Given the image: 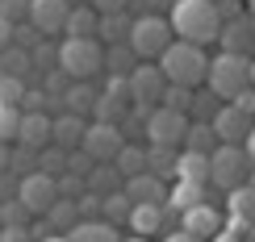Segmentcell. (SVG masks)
Returning a JSON list of instances; mask_svg holds the SVG:
<instances>
[{
    "mask_svg": "<svg viewBox=\"0 0 255 242\" xmlns=\"http://www.w3.org/2000/svg\"><path fill=\"white\" fill-rule=\"evenodd\" d=\"M172 29L180 42L209 46L222 38V17L214 0H172Z\"/></svg>",
    "mask_w": 255,
    "mask_h": 242,
    "instance_id": "6da1fadb",
    "label": "cell"
},
{
    "mask_svg": "<svg viewBox=\"0 0 255 242\" xmlns=\"http://www.w3.org/2000/svg\"><path fill=\"white\" fill-rule=\"evenodd\" d=\"M209 59L205 55V46H193V42H172V46L163 50V59H159V71L167 76V83H176V88H193L197 92V83H205L209 80Z\"/></svg>",
    "mask_w": 255,
    "mask_h": 242,
    "instance_id": "7a4b0ae2",
    "label": "cell"
},
{
    "mask_svg": "<svg viewBox=\"0 0 255 242\" xmlns=\"http://www.w3.org/2000/svg\"><path fill=\"white\" fill-rule=\"evenodd\" d=\"M101 67H105L101 38H63V46H59V71H67L76 83H88Z\"/></svg>",
    "mask_w": 255,
    "mask_h": 242,
    "instance_id": "3957f363",
    "label": "cell"
},
{
    "mask_svg": "<svg viewBox=\"0 0 255 242\" xmlns=\"http://www.w3.org/2000/svg\"><path fill=\"white\" fill-rule=\"evenodd\" d=\"M209 92L218 100H235L239 92L251 88V59H239V55H218L209 63Z\"/></svg>",
    "mask_w": 255,
    "mask_h": 242,
    "instance_id": "277c9868",
    "label": "cell"
},
{
    "mask_svg": "<svg viewBox=\"0 0 255 242\" xmlns=\"http://www.w3.org/2000/svg\"><path fill=\"white\" fill-rule=\"evenodd\" d=\"M209 167H214V175H209V184H218L222 192H235V188L247 184L251 175V155L247 146H218L214 155H209Z\"/></svg>",
    "mask_w": 255,
    "mask_h": 242,
    "instance_id": "5b68a950",
    "label": "cell"
},
{
    "mask_svg": "<svg viewBox=\"0 0 255 242\" xmlns=\"http://www.w3.org/2000/svg\"><path fill=\"white\" fill-rule=\"evenodd\" d=\"M172 34H176V29L167 25L159 13H142V17H134L130 46H134L138 59H163V50L172 46Z\"/></svg>",
    "mask_w": 255,
    "mask_h": 242,
    "instance_id": "8992f818",
    "label": "cell"
},
{
    "mask_svg": "<svg viewBox=\"0 0 255 242\" xmlns=\"http://www.w3.org/2000/svg\"><path fill=\"white\" fill-rule=\"evenodd\" d=\"M17 201L25 205L29 213L46 217L50 209H55V201H59V180H55V175H46V171L21 175V184H17Z\"/></svg>",
    "mask_w": 255,
    "mask_h": 242,
    "instance_id": "52a82bcc",
    "label": "cell"
},
{
    "mask_svg": "<svg viewBox=\"0 0 255 242\" xmlns=\"http://www.w3.org/2000/svg\"><path fill=\"white\" fill-rule=\"evenodd\" d=\"M188 121L184 113H172V109H163V104H159V109L151 113V121H146V138H151V146H176L188 138Z\"/></svg>",
    "mask_w": 255,
    "mask_h": 242,
    "instance_id": "ba28073f",
    "label": "cell"
},
{
    "mask_svg": "<svg viewBox=\"0 0 255 242\" xmlns=\"http://www.w3.org/2000/svg\"><path fill=\"white\" fill-rule=\"evenodd\" d=\"M122 146H126L122 125H97V121H92L88 134H84V146H80V151L88 155L92 163H113V159L122 155Z\"/></svg>",
    "mask_w": 255,
    "mask_h": 242,
    "instance_id": "9c48e42d",
    "label": "cell"
},
{
    "mask_svg": "<svg viewBox=\"0 0 255 242\" xmlns=\"http://www.w3.org/2000/svg\"><path fill=\"white\" fill-rule=\"evenodd\" d=\"M163 92H167V76L151 63H138L130 71V96L134 104H146V109H155V104H163Z\"/></svg>",
    "mask_w": 255,
    "mask_h": 242,
    "instance_id": "30bf717a",
    "label": "cell"
},
{
    "mask_svg": "<svg viewBox=\"0 0 255 242\" xmlns=\"http://www.w3.org/2000/svg\"><path fill=\"white\" fill-rule=\"evenodd\" d=\"M67 17H71V0H34L29 4V25L38 34H59L67 29Z\"/></svg>",
    "mask_w": 255,
    "mask_h": 242,
    "instance_id": "8fae6325",
    "label": "cell"
},
{
    "mask_svg": "<svg viewBox=\"0 0 255 242\" xmlns=\"http://www.w3.org/2000/svg\"><path fill=\"white\" fill-rule=\"evenodd\" d=\"M222 55H239V59H251L255 50V21L251 17H239V21H226L222 25Z\"/></svg>",
    "mask_w": 255,
    "mask_h": 242,
    "instance_id": "7c38bea8",
    "label": "cell"
},
{
    "mask_svg": "<svg viewBox=\"0 0 255 242\" xmlns=\"http://www.w3.org/2000/svg\"><path fill=\"white\" fill-rule=\"evenodd\" d=\"M214 130H218V142L222 146H243L251 134V117L247 113H239L235 104H222L218 117H214Z\"/></svg>",
    "mask_w": 255,
    "mask_h": 242,
    "instance_id": "4fadbf2b",
    "label": "cell"
},
{
    "mask_svg": "<svg viewBox=\"0 0 255 242\" xmlns=\"http://www.w3.org/2000/svg\"><path fill=\"white\" fill-rule=\"evenodd\" d=\"M17 142L25 146V151H46L50 142H55V121L46 117V113H21V134Z\"/></svg>",
    "mask_w": 255,
    "mask_h": 242,
    "instance_id": "5bb4252c",
    "label": "cell"
},
{
    "mask_svg": "<svg viewBox=\"0 0 255 242\" xmlns=\"http://www.w3.org/2000/svg\"><path fill=\"white\" fill-rule=\"evenodd\" d=\"M180 230H184V234H193V238H201V242H205V238L214 242V238H218L226 226H222L218 209H209V205H197V209H188V213H184V226H180Z\"/></svg>",
    "mask_w": 255,
    "mask_h": 242,
    "instance_id": "9a60e30c",
    "label": "cell"
},
{
    "mask_svg": "<svg viewBox=\"0 0 255 242\" xmlns=\"http://www.w3.org/2000/svg\"><path fill=\"white\" fill-rule=\"evenodd\" d=\"M84 134H88V125H84V117H76V113H63V117H55V146L67 155H76L84 146Z\"/></svg>",
    "mask_w": 255,
    "mask_h": 242,
    "instance_id": "2e32d148",
    "label": "cell"
},
{
    "mask_svg": "<svg viewBox=\"0 0 255 242\" xmlns=\"http://www.w3.org/2000/svg\"><path fill=\"white\" fill-rule=\"evenodd\" d=\"M126 196H130L134 205H163V180L151 171H142V175H134V180H126L122 188Z\"/></svg>",
    "mask_w": 255,
    "mask_h": 242,
    "instance_id": "e0dca14e",
    "label": "cell"
},
{
    "mask_svg": "<svg viewBox=\"0 0 255 242\" xmlns=\"http://www.w3.org/2000/svg\"><path fill=\"white\" fill-rule=\"evenodd\" d=\"M84 184H88L92 196H101V201H105V196H113V192H122V188H126V175H122L113 163H97Z\"/></svg>",
    "mask_w": 255,
    "mask_h": 242,
    "instance_id": "ac0fdd59",
    "label": "cell"
},
{
    "mask_svg": "<svg viewBox=\"0 0 255 242\" xmlns=\"http://www.w3.org/2000/svg\"><path fill=\"white\" fill-rule=\"evenodd\" d=\"M209 175H214V167H209V155H197V151H184L176 159V180H188V184H209Z\"/></svg>",
    "mask_w": 255,
    "mask_h": 242,
    "instance_id": "d6986e66",
    "label": "cell"
},
{
    "mask_svg": "<svg viewBox=\"0 0 255 242\" xmlns=\"http://www.w3.org/2000/svg\"><path fill=\"white\" fill-rule=\"evenodd\" d=\"M101 34V13L92 4H76L67 17V38H97Z\"/></svg>",
    "mask_w": 255,
    "mask_h": 242,
    "instance_id": "ffe728a7",
    "label": "cell"
},
{
    "mask_svg": "<svg viewBox=\"0 0 255 242\" xmlns=\"http://www.w3.org/2000/svg\"><path fill=\"white\" fill-rule=\"evenodd\" d=\"M226 205H230V222L239 226H255V188L243 184L235 192H226Z\"/></svg>",
    "mask_w": 255,
    "mask_h": 242,
    "instance_id": "44dd1931",
    "label": "cell"
},
{
    "mask_svg": "<svg viewBox=\"0 0 255 242\" xmlns=\"http://www.w3.org/2000/svg\"><path fill=\"white\" fill-rule=\"evenodd\" d=\"M134 67H138V55H134L130 42H122V46H105V71H109V76L130 80Z\"/></svg>",
    "mask_w": 255,
    "mask_h": 242,
    "instance_id": "7402d4cb",
    "label": "cell"
},
{
    "mask_svg": "<svg viewBox=\"0 0 255 242\" xmlns=\"http://www.w3.org/2000/svg\"><path fill=\"white\" fill-rule=\"evenodd\" d=\"M218 130L214 125H205V121H193L188 125V138H184V151H197V155H214L218 151Z\"/></svg>",
    "mask_w": 255,
    "mask_h": 242,
    "instance_id": "603a6c76",
    "label": "cell"
},
{
    "mask_svg": "<svg viewBox=\"0 0 255 242\" xmlns=\"http://www.w3.org/2000/svg\"><path fill=\"white\" fill-rule=\"evenodd\" d=\"M46 222L55 226V234H71V230H76L84 217H80V205H76V201H63V196H59L55 209L46 213Z\"/></svg>",
    "mask_w": 255,
    "mask_h": 242,
    "instance_id": "cb8c5ba5",
    "label": "cell"
},
{
    "mask_svg": "<svg viewBox=\"0 0 255 242\" xmlns=\"http://www.w3.org/2000/svg\"><path fill=\"white\" fill-rule=\"evenodd\" d=\"M97 88H88V83H71L67 96H63V104H67V113H76V117H88L92 109H97Z\"/></svg>",
    "mask_w": 255,
    "mask_h": 242,
    "instance_id": "d4e9b609",
    "label": "cell"
},
{
    "mask_svg": "<svg viewBox=\"0 0 255 242\" xmlns=\"http://www.w3.org/2000/svg\"><path fill=\"white\" fill-rule=\"evenodd\" d=\"M130 29H134V17L122 13V17H101V34L105 46H122V42H130Z\"/></svg>",
    "mask_w": 255,
    "mask_h": 242,
    "instance_id": "484cf974",
    "label": "cell"
},
{
    "mask_svg": "<svg viewBox=\"0 0 255 242\" xmlns=\"http://www.w3.org/2000/svg\"><path fill=\"white\" fill-rule=\"evenodd\" d=\"M130 226L138 230V238H146V234H155V230H163V205H134Z\"/></svg>",
    "mask_w": 255,
    "mask_h": 242,
    "instance_id": "4316f807",
    "label": "cell"
},
{
    "mask_svg": "<svg viewBox=\"0 0 255 242\" xmlns=\"http://www.w3.org/2000/svg\"><path fill=\"white\" fill-rule=\"evenodd\" d=\"M113 167H118L126 180H134V175H142V171H146V151H142V146H134V142H126V146H122V155L113 159Z\"/></svg>",
    "mask_w": 255,
    "mask_h": 242,
    "instance_id": "83f0119b",
    "label": "cell"
},
{
    "mask_svg": "<svg viewBox=\"0 0 255 242\" xmlns=\"http://www.w3.org/2000/svg\"><path fill=\"white\" fill-rule=\"evenodd\" d=\"M205 205V188L201 184H188V180H176L172 188V209H180V213H188V209Z\"/></svg>",
    "mask_w": 255,
    "mask_h": 242,
    "instance_id": "f1b7e54d",
    "label": "cell"
},
{
    "mask_svg": "<svg viewBox=\"0 0 255 242\" xmlns=\"http://www.w3.org/2000/svg\"><path fill=\"white\" fill-rule=\"evenodd\" d=\"M176 159L180 155L172 146H151V151H146V171L159 175V180H163V175H176Z\"/></svg>",
    "mask_w": 255,
    "mask_h": 242,
    "instance_id": "f546056e",
    "label": "cell"
},
{
    "mask_svg": "<svg viewBox=\"0 0 255 242\" xmlns=\"http://www.w3.org/2000/svg\"><path fill=\"white\" fill-rule=\"evenodd\" d=\"M67 238L71 242H118V230L105 226V222H80Z\"/></svg>",
    "mask_w": 255,
    "mask_h": 242,
    "instance_id": "4dcf8cb0",
    "label": "cell"
},
{
    "mask_svg": "<svg viewBox=\"0 0 255 242\" xmlns=\"http://www.w3.org/2000/svg\"><path fill=\"white\" fill-rule=\"evenodd\" d=\"M122 113H126V104H118L113 96H97V109H92V121L97 125H122Z\"/></svg>",
    "mask_w": 255,
    "mask_h": 242,
    "instance_id": "1f68e13d",
    "label": "cell"
},
{
    "mask_svg": "<svg viewBox=\"0 0 255 242\" xmlns=\"http://www.w3.org/2000/svg\"><path fill=\"white\" fill-rule=\"evenodd\" d=\"M218 109H222V104H218L214 92H205V96H197V92H193V109H188V117H193V121H205V125H214Z\"/></svg>",
    "mask_w": 255,
    "mask_h": 242,
    "instance_id": "d6a6232c",
    "label": "cell"
},
{
    "mask_svg": "<svg viewBox=\"0 0 255 242\" xmlns=\"http://www.w3.org/2000/svg\"><path fill=\"white\" fill-rule=\"evenodd\" d=\"M130 213H134V201L126 192L105 196V217H109V222H130Z\"/></svg>",
    "mask_w": 255,
    "mask_h": 242,
    "instance_id": "836d02e7",
    "label": "cell"
},
{
    "mask_svg": "<svg viewBox=\"0 0 255 242\" xmlns=\"http://www.w3.org/2000/svg\"><path fill=\"white\" fill-rule=\"evenodd\" d=\"M163 109L184 113V117H188V109H193V88H176V83H167V92H163Z\"/></svg>",
    "mask_w": 255,
    "mask_h": 242,
    "instance_id": "e575fe53",
    "label": "cell"
},
{
    "mask_svg": "<svg viewBox=\"0 0 255 242\" xmlns=\"http://www.w3.org/2000/svg\"><path fill=\"white\" fill-rule=\"evenodd\" d=\"M17 134H21V109L0 104V142H13Z\"/></svg>",
    "mask_w": 255,
    "mask_h": 242,
    "instance_id": "d590c367",
    "label": "cell"
},
{
    "mask_svg": "<svg viewBox=\"0 0 255 242\" xmlns=\"http://www.w3.org/2000/svg\"><path fill=\"white\" fill-rule=\"evenodd\" d=\"M25 83L13 80V76H0V104H13V109H21V100H25Z\"/></svg>",
    "mask_w": 255,
    "mask_h": 242,
    "instance_id": "8d00e7d4",
    "label": "cell"
},
{
    "mask_svg": "<svg viewBox=\"0 0 255 242\" xmlns=\"http://www.w3.org/2000/svg\"><path fill=\"white\" fill-rule=\"evenodd\" d=\"M0 67H4V76L21 80V71H29V55L25 50H4V55H0Z\"/></svg>",
    "mask_w": 255,
    "mask_h": 242,
    "instance_id": "74e56055",
    "label": "cell"
},
{
    "mask_svg": "<svg viewBox=\"0 0 255 242\" xmlns=\"http://www.w3.org/2000/svg\"><path fill=\"white\" fill-rule=\"evenodd\" d=\"M29 4H34V0H0V17L21 25V21H29Z\"/></svg>",
    "mask_w": 255,
    "mask_h": 242,
    "instance_id": "f35d334b",
    "label": "cell"
},
{
    "mask_svg": "<svg viewBox=\"0 0 255 242\" xmlns=\"http://www.w3.org/2000/svg\"><path fill=\"white\" fill-rule=\"evenodd\" d=\"M84 192H88V184H84V175H59V196H63V201H80V196Z\"/></svg>",
    "mask_w": 255,
    "mask_h": 242,
    "instance_id": "ab89813d",
    "label": "cell"
},
{
    "mask_svg": "<svg viewBox=\"0 0 255 242\" xmlns=\"http://www.w3.org/2000/svg\"><path fill=\"white\" fill-rule=\"evenodd\" d=\"M67 159H71L67 151H59V146H50V151H42V155H38V171H46V175H50V171H59V167L67 163Z\"/></svg>",
    "mask_w": 255,
    "mask_h": 242,
    "instance_id": "60d3db41",
    "label": "cell"
},
{
    "mask_svg": "<svg viewBox=\"0 0 255 242\" xmlns=\"http://www.w3.org/2000/svg\"><path fill=\"white\" fill-rule=\"evenodd\" d=\"M76 205H80V217H84V222H97V213H105V201H101V196H92V192H84Z\"/></svg>",
    "mask_w": 255,
    "mask_h": 242,
    "instance_id": "b9f144b4",
    "label": "cell"
},
{
    "mask_svg": "<svg viewBox=\"0 0 255 242\" xmlns=\"http://www.w3.org/2000/svg\"><path fill=\"white\" fill-rule=\"evenodd\" d=\"M46 104H50L46 88H38V92H25V100H21V113H42Z\"/></svg>",
    "mask_w": 255,
    "mask_h": 242,
    "instance_id": "7bdbcfd3",
    "label": "cell"
},
{
    "mask_svg": "<svg viewBox=\"0 0 255 242\" xmlns=\"http://www.w3.org/2000/svg\"><path fill=\"white\" fill-rule=\"evenodd\" d=\"M126 4H130V0H92V8H97L101 17H122Z\"/></svg>",
    "mask_w": 255,
    "mask_h": 242,
    "instance_id": "ee69618b",
    "label": "cell"
},
{
    "mask_svg": "<svg viewBox=\"0 0 255 242\" xmlns=\"http://www.w3.org/2000/svg\"><path fill=\"white\" fill-rule=\"evenodd\" d=\"M230 104H235L239 113H247V117H255V88H247V92H239V96L230 100Z\"/></svg>",
    "mask_w": 255,
    "mask_h": 242,
    "instance_id": "f6af8a7d",
    "label": "cell"
},
{
    "mask_svg": "<svg viewBox=\"0 0 255 242\" xmlns=\"http://www.w3.org/2000/svg\"><path fill=\"white\" fill-rule=\"evenodd\" d=\"M13 42H21V46H29V50H34V46H38L42 38H38V29H34V25H17V34H13Z\"/></svg>",
    "mask_w": 255,
    "mask_h": 242,
    "instance_id": "bcb514c9",
    "label": "cell"
},
{
    "mask_svg": "<svg viewBox=\"0 0 255 242\" xmlns=\"http://www.w3.org/2000/svg\"><path fill=\"white\" fill-rule=\"evenodd\" d=\"M25 213H29V209L21 205V201H13V205H4V226H21V222H25Z\"/></svg>",
    "mask_w": 255,
    "mask_h": 242,
    "instance_id": "7dc6e473",
    "label": "cell"
},
{
    "mask_svg": "<svg viewBox=\"0 0 255 242\" xmlns=\"http://www.w3.org/2000/svg\"><path fill=\"white\" fill-rule=\"evenodd\" d=\"M13 34H17V25L0 17V55H4V50H13Z\"/></svg>",
    "mask_w": 255,
    "mask_h": 242,
    "instance_id": "c3c4849f",
    "label": "cell"
},
{
    "mask_svg": "<svg viewBox=\"0 0 255 242\" xmlns=\"http://www.w3.org/2000/svg\"><path fill=\"white\" fill-rule=\"evenodd\" d=\"M8 167H38V159H34V151H25V146H21V151L13 155V163Z\"/></svg>",
    "mask_w": 255,
    "mask_h": 242,
    "instance_id": "681fc988",
    "label": "cell"
},
{
    "mask_svg": "<svg viewBox=\"0 0 255 242\" xmlns=\"http://www.w3.org/2000/svg\"><path fill=\"white\" fill-rule=\"evenodd\" d=\"M21 238H25L21 226H4V230H0V242H21Z\"/></svg>",
    "mask_w": 255,
    "mask_h": 242,
    "instance_id": "f907efd6",
    "label": "cell"
},
{
    "mask_svg": "<svg viewBox=\"0 0 255 242\" xmlns=\"http://www.w3.org/2000/svg\"><path fill=\"white\" fill-rule=\"evenodd\" d=\"M243 238H247V234H235V230H222V234H218L214 242H243Z\"/></svg>",
    "mask_w": 255,
    "mask_h": 242,
    "instance_id": "816d5d0a",
    "label": "cell"
},
{
    "mask_svg": "<svg viewBox=\"0 0 255 242\" xmlns=\"http://www.w3.org/2000/svg\"><path fill=\"white\" fill-rule=\"evenodd\" d=\"M163 242H201V238H193V234H184V230H176L172 238H163Z\"/></svg>",
    "mask_w": 255,
    "mask_h": 242,
    "instance_id": "f5cc1de1",
    "label": "cell"
},
{
    "mask_svg": "<svg viewBox=\"0 0 255 242\" xmlns=\"http://www.w3.org/2000/svg\"><path fill=\"white\" fill-rule=\"evenodd\" d=\"M8 163H13V155H8V142H0V171H4Z\"/></svg>",
    "mask_w": 255,
    "mask_h": 242,
    "instance_id": "db71d44e",
    "label": "cell"
},
{
    "mask_svg": "<svg viewBox=\"0 0 255 242\" xmlns=\"http://www.w3.org/2000/svg\"><path fill=\"white\" fill-rule=\"evenodd\" d=\"M243 146H247V155H251V163H255V125H251V134H247V142H243Z\"/></svg>",
    "mask_w": 255,
    "mask_h": 242,
    "instance_id": "11a10c76",
    "label": "cell"
},
{
    "mask_svg": "<svg viewBox=\"0 0 255 242\" xmlns=\"http://www.w3.org/2000/svg\"><path fill=\"white\" fill-rule=\"evenodd\" d=\"M142 4H146V8H163V0H142Z\"/></svg>",
    "mask_w": 255,
    "mask_h": 242,
    "instance_id": "9f6ffc18",
    "label": "cell"
},
{
    "mask_svg": "<svg viewBox=\"0 0 255 242\" xmlns=\"http://www.w3.org/2000/svg\"><path fill=\"white\" fill-rule=\"evenodd\" d=\"M46 242H71V238L67 234H55V238H46Z\"/></svg>",
    "mask_w": 255,
    "mask_h": 242,
    "instance_id": "6f0895ef",
    "label": "cell"
},
{
    "mask_svg": "<svg viewBox=\"0 0 255 242\" xmlns=\"http://www.w3.org/2000/svg\"><path fill=\"white\" fill-rule=\"evenodd\" d=\"M243 242H255V226H251V230H247V238H243Z\"/></svg>",
    "mask_w": 255,
    "mask_h": 242,
    "instance_id": "680465c9",
    "label": "cell"
},
{
    "mask_svg": "<svg viewBox=\"0 0 255 242\" xmlns=\"http://www.w3.org/2000/svg\"><path fill=\"white\" fill-rule=\"evenodd\" d=\"M247 184H251V188H255V167H251V175H247Z\"/></svg>",
    "mask_w": 255,
    "mask_h": 242,
    "instance_id": "91938a15",
    "label": "cell"
},
{
    "mask_svg": "<svg viewBox=\"0 0 255 242\" xmlns=\"http://www.w3.org/2000/svg\"><path fill=\"white\" fill-rule=\"evenodd\" d=\"M251 88H255V59H251Z\"/></svg>",
    "mask_w": 255,
    "mask_h": 242,
    "instance_id": "94428289",
    "label": "cell"
},
{
    "mask_svg": "<svg viewBox=\"0 0 255 242\" xmlns=\"http://www.w3.org/2000/svg\"><path fill=\"white\" fill-rule=\"evenodd\" d=\"M126 242H146V238H126Z\"/></svg>",
    "mask_w": 255,
    "mask_h": 242,
    "instance_id": "6125c7cd",
    "label": "cell"
},
{
    "mask_svg": "<svg viewBox=\"0 0 255 242\" xmlns=\"http://www.w3.org/2000/svg\"><path fill=\"white\" fill-rule=\"evenodd\" d=\"M0 222H4V205H0Z\"/></svg>",
    "mask_w": 255,
    "mask_h": 242,
    "instance_id": "be15d7a7",
    "label": "cell"
},
{
    "mask_svg": "<svg viewBox=\"0 0 255 242\" xmlns=\"http://www.w3.org/2000/svg\"><path fill=\"white\" fill-rule=\"evenodd\" d=\"M243 4H255V0H243Z\"/></svg>",
    "mask_w": 255,
    "mask_h": 242,
    "instance_id": "e7e4bbea",
    "label": "cell"
},
{
    "mask_svg": "<svg viewBox=\"0 0 255 242\" xmlns=\"http://www.w3.org/2000/svg\"><path fill=\"white\" fill-rule=\"evenodd\" d=\"M251 21H255V17H251Z\"/></svg>",
    "mask_w": 255,
    "mask_h": 242,
    "instance_id": "03108f58",
    "label": "cell"
}]
</instances>
